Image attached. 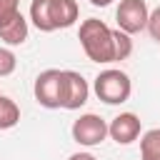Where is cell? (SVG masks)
I'll use <instances>...</instances> for the list:
<instances>
[{
    "label": "cell",
    "mask_w": 160,
    "mask_h": 160,
    "mask_svg": "<svg viewBox=\"0 0 160 160\" xmlns=\"http://www.w3.org/2000/svg\"><path fill=\"white\" fill-rule=\"evenodd\" d=\"M78 40L85 50V55L92 60V62H115V38H112V30L98 20V18H88L80 22V32H78Z\"/></svg>",
    "instance_id": "obj_1"
},
{
    "label": "cell",
    "mask_w": 160,
    "mask_h": 160,
    "mask_svg": "<svg viewBox=\"0 0 160 160\" xmlns=\"http://www.w3.org/2000/svg\"><path fill=\"white\" fill-rule=\"evenodd\" d=\"M140 160H160V128H152L140 138Z\"/></svg>",
    "instance_id": "obj_12"
},
{
    "label": "cell",
    "mask_w": 160,
    "mask_h": 160,
    "mask_svg": "<svg viewBox=\"0 0 160 160\" xmlns=\"http://www.w3.org/2000/svg\"><path fill=\"white\" fill-rule=\"evenodd\" d=\"M90 2H92L95 8H108V5L112 2V0H90Z\"/></svg>",
    "instance_id": "obj_18"
},
{
    "label": "cell",
    "mask_w": 160,
    "mask_h": 160,
    "mask_svg": "<svg viewBox=\"0 0 160 160\" xmlns=\"http://www.w3.org/2000/svg\"><path fill=\"white\" fill-rule=\"evenodd\" d=\"M112 38H115V62L118 60H128L130 52H132V40L128 32L122 30H112Z\"/></svg>",
    "instance_id": "obj_13"
},
{
    "label": "cell",
    "mask_w": 160,
    "mask_h": 160,
    "mask_svg": "<svg viewBox=\"0 0 160 160\" xmlns=\"http://www.w3.org/2000/svg\"><path fill=\"white\" fill-rule=\"evenodd\" d=\"M148 2L145 0H120L118 10H115V20H118V30L132 35L145 30L148 25Z\"/></svg>",
    "instance_id": "obj_5"
},
{
    "label": "cell",
    "mask_w": 160,
    "mask_h": 160,
    "mask_svg": "<svg viewBox=\"0 0 160 160\" xmlns=\"http://www.w3.org/2000/svg\"><path fill=\"white\" fill-rule=\"evenodd\" d=\"M130 92H132V82L118 68H108L95 78V95L105 105H120L130 98Z\"/></svg>",
    "instance_id": "obj_2"
},
{
    "label": "cell",
    "mask_w": 160,
    "mask_h": 160,
    "mask_svg": "<svg viewBox=\"0 0 160 160\" xmlns=\"http://www.w3.org/2000/svg\"><path fill=\"white\" fill-rule=\"evenodd\" d=\"M68 160H98V158L90 155V152H75V155H70Z\"/></svg>",
    "instance_id": "obj_17"
},
{
    "label": "cell",
    "mask_w": 160,
    "mask_h": 160,
    "mask_svg": "<svg viewBox=\"0 0 160 160\" xmlns=\"http://www.w3.org/2000/svg\"><path fill=\"white\" fill-rule=\"evenodd\" d=\"M105 138H108V122L95 112H85L72 122V140L85 148L100 145Z\"/></svg>",
    "instance_id": "obj_4"
},
{
    "label": "cell",
    "mask_w": 160,
    "mask_h": 160,
    "mask_svg": "<svg viewBox=\"0 0 160 160\" xmlns=\"http://www.w3.org/2000/svg\"><path fill=\"white\" fill-rule=\"evenodd\" d=\"M108 135L118 142V145H130L140 138V118L135 112H120L110 120L108 125Z\"/></svg>",
    "instance_id": "obj_7"
},
{
    "label": "cell",
    "mask_w": 160,
    "mask_h": 160,
    "mask_svg": "<svg viewBox=\"0 0 160 160\" xmlns=\"http://www.w3.org/2000/svg\"><path fill=\"white\" fill-rule=\"evenodd\" d=\"M30 20L40 32H52V0H32L30 2Z\"/></svg>",
    "instance_id": "obj_10"
},
{
    "label": "cell",
    "mask_w": 160,
    "mask_h": 160,
    "mask_svg": "<svg viewBox=\"0 0 160 160\" xmlns=\"http://www.w3.org/2000/svg\"><path fill=\"white\" fill-rule=\"evenodd\" d=\"M60 98H62V70H42L35 78V100L42 108H60Z\"/></svg>",
    "instance_id": "obj_3"
},
{
    "label": "cell",
    "mask_w": 160,
    "mask_h": 160,
    "mask_svg": "<svg viewBox=\"0 0 160 160\" xmlns=\"http://www.w3.org/2000/svg\"><path fill=\"white\" fill-rule=\"evenodd\" d=\"M90 95V85L88 80L75 72V70H62V98H60V108L65 110H80L88 102Z\"/></svg>",
    "instance_id": "obj_6"
},
{
    "label": "cell",
    "mask_w": 160,
    "mask_h": 160,
    "mask_svg": "<svg viewBox=\"0 0 160 160\" xmlns=\"http://www.w3.org/2000/svg\"><path fill=\"white\" fill-rule=\"evenodd\" d=\"M0 95H2V92H0Z\"/></svg>",
    "instance_id": "obj_19"
},
{
    "label": "cell",
    "mask_w": 160,
    "mask_h": 160,
    "mask_svg": "<svg viewBox=\"0 0 160 160\" xmlns=\"http://www.w3.org/2000/svg\"><path fill=\"white\" fill-rule=\"evenodd\" d=\"M20 12V0H0V25L12 20Z\"/></svg>",
    "instance_id": "obj_15"
},
{
    "label": "cell",
    "mask_w": 160,
    "mask_h": 160,
    "mask_svg": "<svg viewBox=\"0 0 160 160\" xmlns=\"http://www.w3.org/2000/svg\"><path fill=\"white\" fill-rule=\"evenodd\" d=\"M80 15V8L75 0H52V25L55 30L70 28Z\"/></svg>",
    "instance_id": "obj_9"
},
{
    "label": "cell",
    "mask_w": 160,
    "mask_h": 160,
    "mask_svg": "<svg viewBox=\"0 0 160 160\" xmlns=\"http://www.w3.org/2000/svg\"><path fill=\"white\" fill-rule=\"evenodd\" d=\"M0 40H5L8 45H22L28 40V20L22 18V12H18L12 20L0 25Z\"/></svg>",
    "instance_id": "obj_8"
},
{
    "label": "cell",
    "mask_w": 160,
    "mask_h": 160,
    "mask_svg": "<svg viewBox=\"0 0 160 160\" xmlns=\"http://www.w3.org/2000/svg\"><path fill=\"white\" fill-rule=\"evenodd\" d=\"M15 65H18V58H15V52H12V50H8V48H0V78H8V75H12Z\"/></svg>",
    "instance_id": "obj_14"
},
{
    "label": "cell",
    "mask_w": 160,
    "mask_h": 160,
    "mask_svg": "<svg viewBox=\"0 0 160 160\" xmlns=\"http://www.w3.org/2000/svg\"><path fill=\"white\" fill-rule=\"evenodd\" d=\"M20 122V108L12 98L0 95V130H10Z\"/></svg>",
    "instance_id": "obj_11"
},
{
    "label": "cell",
    "mask_w": 160,
    "mask_h": 160,
    "mask_svg": "<svg viewBox=\"0 0 160 160\" xmlns=\"http://www.w3.org/2000/svg\"><path fill=\"white\" fill-rule=\"evenodd\" d=\"M145 28H148L150 38L160 42V8H155V10L148 15V25H145Z\"/></svg>",
    "instance_id": "obj_16"
}]
</instances>
